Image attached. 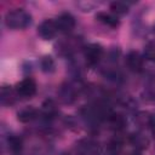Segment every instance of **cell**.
I'll use <instances>...</instances> for the list:
<instances>
[{
	"mask_svg": "<svg viewBox=\"0 0 155 155\" xmlns=\"http://www.w3.org/2000/svg\"><path fill=\"white\" fill-rule=\"evenodd\" d=\"M5 24L11 29H24L30 24V15L23 8L8 11L5 16Z\"/></svg>",
	"mask_w": 155,
	"mask_h": 155,
	"instance_id": "obj_1",
	"label": "cell"
},
{
	"mask_svg": "<svg viewBox=\"0 0 155 155\" xmlns=\"http://www.w3.org/2000/svg\"><path fill=\"white\" fill-rule=\"evenodd\" d=\"M15 91L23 98H31L36 92V82L31 78H25L16 85Z\"/></svg>",
	"mask_w": 155,
	"mask_h": 155,
	"instance_id": "obj_2",
	"label": "cell"
},
{
	"mask_svg": "<svg viewBox=\"0 0 155 155\" xmlns=\"http://www.w3.org/2000/svg\"><path fill=\"white\" fill-rule=\"evenodd\" d=\"M103 54H104V50L99 44H90L84 50V57L86 62L91 65L99 63Z\"/></svg>",
	"mask_w": 155,
	"mask_h": 155,
	"instance_id": "obj_3",
	"label": "cell"
},
{
	"mask_svg": "<svg viewBox=\"0 0 155 155\" xmlns=\"http://www.w3.org/2000/svg\"><path fill=\"white\" fill-rule=\"evenodd\" d=\"M57 33H58V28H57L56 21H53V19H45L38 27V34L44 40L53 39L57 35Z\"/></svg>",
	"mask_w": 155,
	"mask_h": 155,
	"instance_id": "obj_4",
	"label": "cell"
},
{
	"mask_svg": "<svg viewBox=\"0 0 155 155\" xmlns=\"http://www.w3.org/2000/svg\"><path fill=\"white\" fill-rule=\"evenodd\" d=\"M76 155H99V145L92 139H81L76 144Z\"/></svg>",
	"mask_w": 155,
	"mask_h": 155,
	"instance_id": "obj_5",
	"label": "cell"
},
{
	"mask_svg": "<svg viewBox=\"0 0 155 155\" xmlns=\"http://www.w3.org/2000/svg\"><path fill=\"white\" fill-rule=\"evenodd\" d=\"M56 24L58 28V31L68 34L70 31H73V29L75 28V18L70 15V13H62L57 17L56 19Z\"/></svg>",
	"mask_w": 155,
	"mask_h": 155,
	"instance_id": "obj_6",
	"label": "cell"
},
{
	"mask_svg": "<svg viewBox=\"0 0 155 155\" xmlns=\"http://www.w3.org/2000/svg\"><path fill=\"white\" fill-rule=\"evenodd\" d=\"M126 65L127 68L133 73H139L143 70L144 65V58L140 56L137 51H131L126 56Z\"/></svg>",
	"mask_w": 155,
	"mask_h": 155,
	"instance_id": "obj_7",
	"label": "cell"
},
{
	"mask_svg": "<svg viewBox=\"0 0 155 155\" xmlns=\"http://www.w3.org/2000/svg\"><path fill=\"white\" fill-rule=\"evenodd\" d=\"M59 98L64 102V103H73L79 94V90L76 88V86L71 82H68L65 85H63L59 88Z\"/></svg>",
	"mask_w": 155,
	"mask_h": 155,
	"instance_id": "obj_8",
	"label": "cell"
},
{
	"mask_svg": "<svg viewBox=\"0 0 155 155\" xmlns=\"http://www.w3.org/2000/svg\"><path fill=\"white\" fill-rule=\"evenodd\" d=\"M38 115H39V111L34 107H25L17 113V119H18V121H21L23 124H28V122H31L33 120H35L38 117Z\"/></svg>",
	"mask_w": 155,
	"mask_h": 155,
	"instance_id": "obj_9",
	"label": "cell"
},
{
	"mask_svg": "<svg viewBox=\"0 0 155 155\" xmlns=\"http://www.w3.org/2000/svg\"><path fill=\"white\" fill-rule=\"evenodd\" d=\"M130 143L136 148V150H144L149 147V139L140 132L132 133L130 136Z\"/></svg>",
	"mask_w": 155,
	"mask_h": 155,
	"instance_id": "obj_10",
	"label": "cell"
},
{
	"mask_svg": "<svg viewBox=\"0 0 155 155\" xmlns=\"http://www.w3.org/2000/svg\"><path fill=\"white\" fill-rule=\"evenodd\" d=\"M96 18L98 22H101L102 24L110 27V28H116L119 25V19L114 13H108V12H97Z\"/></svg>",
	"mask_w": 155,
	"mask_h": 155,
	"instance_id": "obj_11",
	"label": "cell"
},
{
	"mask_svg": "<svg viewBox=\"0 0 155 155\" xmlns=\"http://www.w3.org/2000/svg\"><path fill=\"white\" fill-rule=\"evenodd\" d=\"M110 127L115 131H121L125 128L126 126V119L122 114H119V113H111L110 116L107 119Z\"/></svg>",
	"mask_w": 155,
	"mask_h": 155,
	"instance_id": "obj_12",
	"label": "cell"
},
{
	"mask_svg": "<svg viewBox=\"0 0 155 155\" xmlns=\"http://www.w3.org/2000/svg\"><path fill=\"white\" fill-rule=\"evenodd\" d=\"M57 104L53 99H46L44 103H42V109H41V113L42 115L46 117V119H52L57 115Z\"/></svg>",
	"mask_w": 155,
	"mask_h": 155,
	"instance_id": "obj_13",
	"label": "cell"
},
{
	"mask_svg": "<svg viewBox=\"0 0 155 155\" xmlns=\"http://www.w3.org/2000/svg\"><path fill=\"white\" fill-rule=\"evenodd\" d=\"M7 148L12 154H18L23 149V140L18 136H10L7 138Z\"/></svg>",
	"mask_w": 155,
	"mask_h": 155,
	"instance_id": "obj_14",
	"label": "cell"
},
{
	"mask_svg": "<svg viewBox=\"0 0 155 155\" xmlns=\"http://www.w3.org/2000/svg\"><path fill=\"white\" fill-rule=\"evenodd\" d=\"M15 93L16 91H13L10 86H2L1 87V103L4 105H10L15 102Z\"/></svg>",
	"mask_w": 155,
	"mask_h": 155,
	"instance_id": "obj_15",
	"label": "cell"
},
{
	"mask_svg": "<svg viewBox=\"0 0 155 155\" xmlns=\"http://www.w3.org/2000/svg\"><path fill=\"white\" fill-rule=\"evenodd\" d=\"M153 120H154V116L148 111H140L136 116V122L140 127H150Z\"/></svg>",
	"mask_w": 155,
	"mask_h": 155,
	"instance_id": "obj_16",
	"label": "cell"
},
{
	"mask_svg": "<svg viewBox=\"0 0 155 155\" xmlns=\"http://www.w3.org/2000/svg\"><path fill=\"white\" fill-rule=\"evenodd\" d=\"M54 61L51 56H44L40 59V68L44 73H52L54 70Z\"/></svg>",
	"mask_w": 155,
	"mask_h": 155,
	"instance_id": "obj_17",
	"label": "cell"
},
{
	"mask_svg": "<svg viewBox=\"0 0 155 155\" xmlns=\"http://www.w3.org/2000/svg\"><path fill=\"white\" fill-rule=\"evenodd\" d=\"M110 10L114 15H125L128 12V4L124 1H113L110 4Z\"/></svg>",
	"mask_w": 155,
	"mask_h": 155,
	"instance_id": "obj_18",
	"label": "cell"
},
{
	"mask_svg": "<svg viewBox=\"0 0 155 155\" xmlns=\"http://www.w3.org/2000/svg\"><path fill=\"white\" fill-rule=\"evenodd\" d=\"M144 58L150 62H155V41H149L144 46Z\"/></svg>",
	"mask_w": 155,
	"mask_h": 155,
	"instance_id": "obj_19",
	"label": "cell"
},
{
	"mask_svg": "<svg viewBox=\"0 0 155 155\" xmlns=\"http://www.w3.org/2000/svg\"><path fill=\"white\" fill-rule=\"evenodd\" d=\"M128 155H142V154H140V151H139V150H134V151L130 153Z\"/></svg>",
	"mask_w": 155,
	"mask_h": 155,
	"instance_id": "obj_20",
	"label": "cell"
},
{
	"mask_svg": "<svg viewBox=\"0 0 155 155\" xmlns=\"http://www.w3.org/2000/svg\"><path fill=\"white\" fill-rule=\"evenodd\" d=\"M154 33H155V25H154Z\"/></svg>",
	"mask_w": 155,
	"mask_h": 155,
	"instance_id": "obj_21",
	"label": "cell"
},
{
	"mask_svg": "<svg viewBox=\"0 0 155 155\" xmlns=\"http://www.w3.org/2000/svg\"><path fill=\"white\" fill-rule=\"evenodd\" d=\"M62 155H69V154H62Z\"/></svg>",
	"mask_w": 155,
	"mask_h": 155,
	"instance_id": "obj_22",
	"label": "cell"
}]
</instances>
